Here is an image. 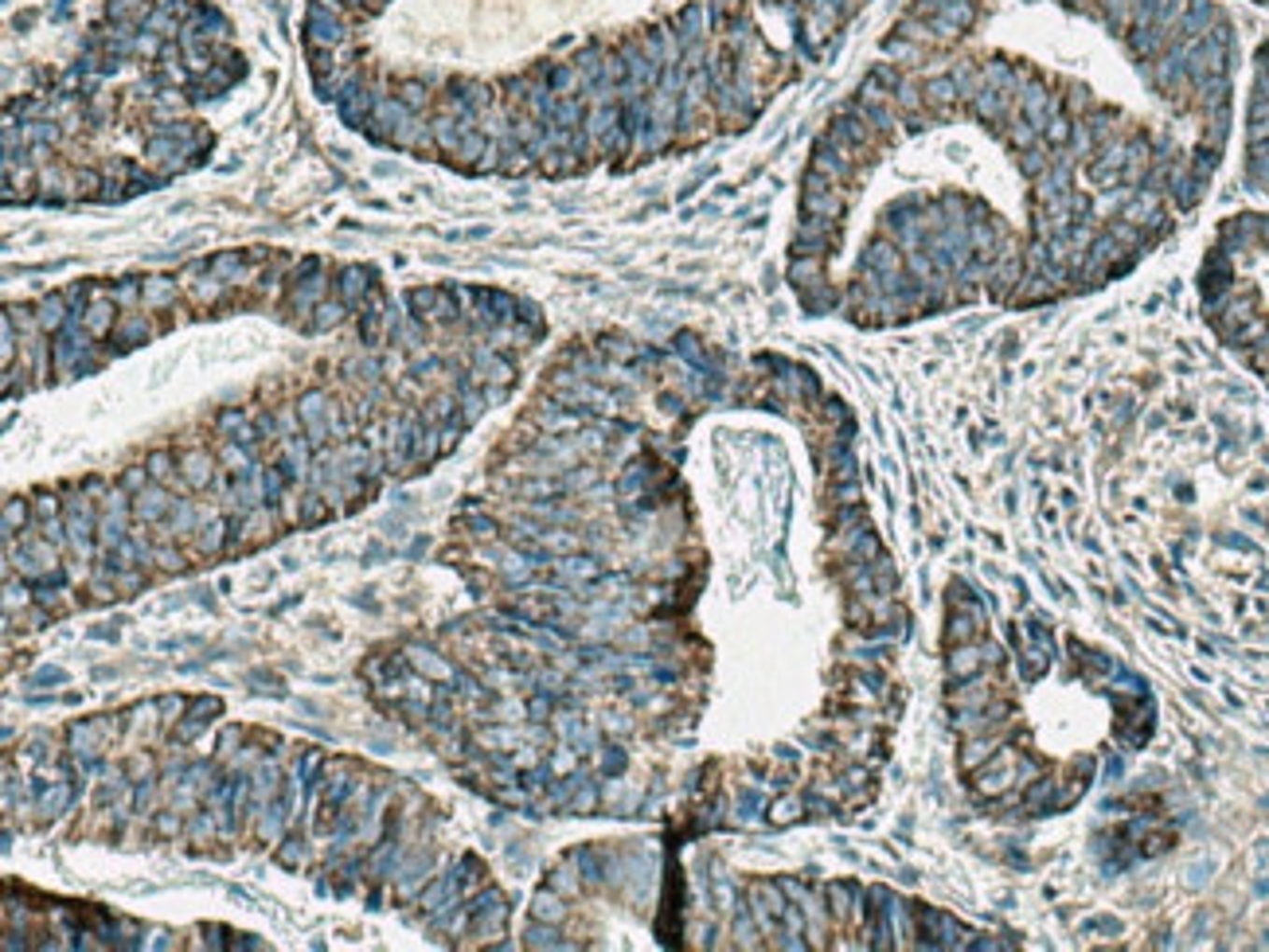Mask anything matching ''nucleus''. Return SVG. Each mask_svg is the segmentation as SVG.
Segmentation results:
<instances>
[{
    "mask_svg": "<svg viewBox=\"0 0 1269 952\" xmlns=\"http://www.w3.org/2000/svg\"><path fill=\"white\" fill-rule=\"evenodd\" d=\"M1176 0H914L805 184L894 168L828 313L883 328L1027 313L1133 270L1219 161L1222 121L1152 114L1121 71L1184 59Z\"/></svg>",
    "mask_w": 1269,
    "mask_h": 952,
    "instance_id": "nucleus-1",
    "label": "nucleus"
},
{
    "mask_svg": "<svg viewBox=\"0 0 1269 952\" xmlns=\"http://www.w3.org/2000/svg\"><path fill=\"white\" fill-rule=\"evenodd\" d=\"M1250 168L1262 192H1269V59L1262 66V86L1254 98V129H1250Z\"/></svg>",
    "mask_w": 1269,
    "mask_h": 952,
    "instance_id": "nucleus-2",
    "label": "nucleus"
},
{
    "mask_svg": "<svg viewBox=\"0 0 1269 952\" xmlns=\"http://www.w3.org/2000/svg\"><path fill=\"white\" fill-rule=\"evenodd\" d=\"M344 39H348V20L321 8V5H309V12H305V43H309V48L336 51Z\"/></svg>",
    "mask_w": 1269,
    "mask_h": 952,
    "instance_id": "nucleus-3",
    "label": "nucleus"
},
{
    "mask_svg": "<svg viewBox=\"0 0 1269 952\" xmlns=\"http://www.w3.org/2000/svg\"><path fill=\"white\" fill-rule=\"evenodd\" d=\"M141 297H145V305H152V308L164 305V301L172 297V281H168V277H152V281H145V285H141Z\"/></svg>",
    "mask_w": 1269,
    "mask_h": 952,
    "instance_id": "nucleus-4",
    "label": "nucleus"
},
{
    "mask_svg": "<svg viewBox=\"0 0 1269 952\" xmlns=\"http://www.w3.org/2000/svg\"><path fill=\"white\" fill-rule=\"evenodd\" d=\"M399 98H403V102H406V106H410V109H422V106H426V98H430V94H426V86H422V82H406V86H403V94H399Z\"/></svg>",
    "mask_w": 1269,
    "mask_h": 952,
    "instance_id": "nucleus-5",
    "label": "nucleus"
}]
</instances>
